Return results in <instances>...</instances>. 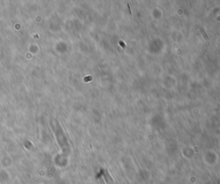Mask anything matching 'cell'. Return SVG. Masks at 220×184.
I'll use <instances>...</instances> for the list:
<instances>
[{"label": "cell", "mask_w": 220, "mask_h": 184, "mask_svg": "<svg viewBox=\"0 0 220 184\" xmlns=\"http://www.w3.org/2000/svg\"><path fill=\"white\" fill-rule=\"evenodd\" d=\"M200 31H201V33H202L203 36L205 37V39H206V40H209V37H208V35L206 34V33L205 30H204V29H202V28H200Z\"/></svg>", "instance_id": "cell-1"}]
</instances>
